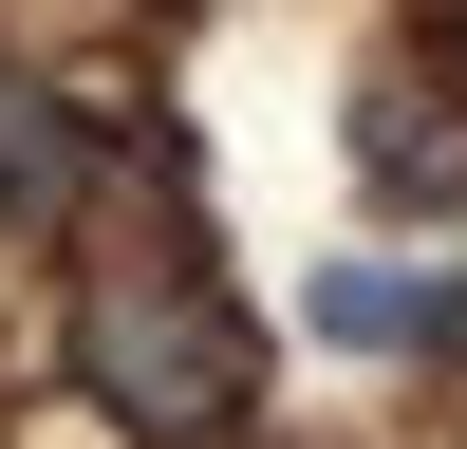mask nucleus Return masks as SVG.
<instances>
[{
  "instance_id": "4",
  "label": "nucleus",
  "mask_w": 467,
  "mask_h": 449,
  "mask_svg": "<svg viewBox=\"0 0 467 449\" xmlns=\"http://www.w3.org/2000/svg\"><path fill=\"white\" fill-rule=\"evenodd\" d=\"M431 19H449V57H467V0H431Z\"/></svg>"
},
{
  "instance_id": "2",
  "label": "nucleus",
  "mask_w": 467,
  "mask_h": 449,
  "mask_svg": "<svg viewBox=\"0 0 467 449\" xmlns=\"http://www.w3.org/2000/svg\"><path fill=\"white\" fill-rule=\"evenodd\" d=\"M150 169H169V131L75 112L57 75H19V57H0V224H19V244H75V224H94L112 187H150Z\"/></svg>"
},
{
  "instance_id": "3",
  "label": "nucleus",
  "mask_w": 467,
  "mask_h": 449,
  "mask_svg": "<svg viewBox=\"0 0 467 449\" xmlns=\"http://www.w3.org/2000/svg\"><path fill=\"white\" fill-rule=\"evenodd\" d=\"M356 187L411 206V224H449V206H467V112L411 94V75H374V94H356Z\"/></svg>"
},
{
  "instance_id": "1",
  "label": "nucleus",
  "mask_w": 467,
  "mask_h": 449,
  "mask_svg": "<svg viewBox=\"0 0 467 449\" xmlns=\"http://www.w3.org/2000/svg\"><path fill=\"white\" fill-rule=\"evenodd\" d=\"M75 393H94L131 449H244V412H262V318L206 281L187 187H150L131 244L75 262Z\"/></svg>"
}]
</instances>
